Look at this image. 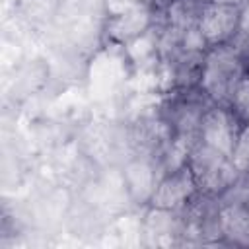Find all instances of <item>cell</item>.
<instances>
[{"label": "cell", "mask_w": 249, "mask_h": 249, "mask_svg": "<svg viewBox=\"0 0 249 249\" xmlns=\"http://www.w3.org/2000/svg\"><path fill=\"white\" fill-rule=\"evenodd\" d=\"M181 212L183 222V241L181 245L191 243H224L220 231V206L216 196L198 193Z\"/></svg>", "instance_id": "277c9868"}, {"label": "cell", "mask_w": 249, "mask_h": 249, "mask_svg": "<svg viewBox=\"0 0 249 249\" xmlns=\"http://www.w3.org/2000/svg\"><path fill=\"white\" fill-rule=\"evenodd\" d=\"M237 54L245 60V64H249V0H245L239 8V25H237V33L230 43Z\"/></svg>", "instance_id": "8fae6325"}, {"label": "cell", "mask_w": 249, "mask_h": 249, "mask_svg": "<svg viewBox=\"0 0 249 249\" xmlns=\"http://www.w3.org/2000/svg\"><path fill=\"white\" fill-rule=\"evenodd\" d=\"M138 4H152V0H105V6H107L109 16L111 14H119L123 10H128L132 6H138Z\"/></svg>", "instance_id": "5bb4252c"}, {"label": "cell", "mask_w": 249, "mask_h": 249, "mask_svg": "<svg viewBox=\"0 0 249 249\" xmlns=\"http://www.w3.org/2000/svg\"><path fill=\"white\" fill-rule=\"evenodd\" d=\"M140 233L146 245H181L183 222L179 210L146 206Z\"/></svg>", "instance_id": "9c48e42d"}, {"label": "cell", "mask_w": 249, "mask_h": 249, "mask_svg": "<svg viewBox=\"0 0 249 249\" xmlns=\"http://www.w3.org/2000/svg\"><path fill=\"white\" fill-rule=\"evenodd\" d=\"M171 2H173V0H152V6H154L158 12H161V10H165Z\"/></svg>", "instance_id": "9a60e30c"}, {"label": "cell", "mask_w": 249, "mask_h": 249, "mask_svg": "<svg viewBox=\"0 0 249 249\" xmlns=\"http://www.w3.org/2000/svg\"><path fill=\"white\" fill-rule=\"evenodd\" d=\"M187 165L193 171L198 193L210 196H218L220 193H224L241 173L231 156L198 140L193 144L187 156Z\"/></svg>", "instance_id": "3957f363"}, {"label": "cell", "mask_w": 249, "mask_h": 249, "mask_svg": "<svg viewBox=\"0 0 249 249\" xmlns=\"http://www.w3.org/2000/svg\"><path fill=\"white\" fill-rule=\"evenodd\" d=\"M230 107L235 111V115L241 119L243 124H249V72L239 82V86L231 97Z\"/></svg>", "instance_id": "7c38bea8"}, {"label": "cell", "mask_w": 249, "mask_h": 249, "mask_svg": "<svg viewBox=\"0 0 249 249\" xmlns=\"http://www.w3.org/2000/svg\"><path fill=\"white\" fill-rule=\"evenodd\" d=\"M241 128H243V123L230 105L212 103L202 115L196 140L231 156Z\"/></svg>", "instance_id": "5b68a950"}, {"label": "cell", "mask_w": 249, "mask_h": 249, "mask_svg": "<svg viewBox=\"0 0 249 249\" xmlns=\"http://www.w3.org/2000/svg\"><path fill=\"white\" fill-rule=\"evenodd\" d=\"M245 74H247V64L230 43L208 47L200 64L196 86L212 103L230 105Z\"/></svg>", "instance_id": "6da1fadb"}, {"label": "cell", "mask_w": 249, "mask_h": 249, "mask_svg": "<svg viewBox=\"0 0 249 249\" xmlns=\"http://www.w3.org/2000/svg\"><path fill=\"white\" fill-rule=\"evenodd\" d=\"M212 105V101L202 93L198 86L191 88H175L169 99L161 107V117L171 128L173 142L185 146L187 150L198 138V126L204 111Z\"/></svg>", "instance_id": "7a4b0ae2"}, {"label": "cell", "mask_w": 249, "mask_h": 249, "mask_svg": "<svg viewBox=\"0 0 249 249\" xmlns=\"http://www.w3.org/2000/svg\"><path fill=\"white\" fill-rule=\"evenodd\" d=\"M220 231L226 245L249 247V200L220 204Z\"/></svg>", "instance_id": "30bf717a"}, {"label": "cell", "mask_w": 249, "mask_h": 249, "mask_svg": "<svg viewBox=\"0 0 249 249\" xmlns=\"http://www.w3.org/2000/svg\"><path fill=\"white\" fill-rule=\"evenodd\" d=\"M204 2H212V4H230V6H241L245 0H204Z\"/></svg>", "instance_id": "2e32d148"}, {"label": "cell", "mask_w": 249, "mask_h": 249, "mask_svg": "<svg viewBox=\"0 0 249 249\" xmlns=\"http://www.w3.org/2000/svg\"><path fill=\"white\" fill-rule=\"evenodd\" d=\"M239 8L241 6L204 2L198 18V29L208 47L231 43L239 25Z\"/></svg>", "instance_id": "ba28073f"}, {"label": "cell", "mask_w": 249, "mask_h": 249, "mask_svg": "<svg viewBox=\"0 0 249 249\" xmlns=\"http://www.w3.org/2000/svg\"><path fill=\"white\" fill-rule=\"evenodd\" d=\"M196 195H198L196 181L193 177L191 167L185 161L183 165L169 169L160 177L148 200V206L165 208V210H183Z\"/></svg>", "instance_id": "52a82bcc"}, {"label": "cell", "mask_w": 249, "mask_h": 249, "mask_svg": "<svg viewBox=\"0 0 249 249\" xmlns=\"http://www.w3.org/2000/svg\"><path fill=\"white\" fill-rule=\"evenodd\" d=\"M158 10L152 4H138L119 14H111L105 21L103 35L113 45H130L156 27Z\"/></svg>", "instance_id": "8992f818"}, {"label": "cell", "mask_w": 249, "mask_h": 249, "mask_svg": "<svg viewBox=\"0 0 249 249\" xmlns=\"http://www.w3.org/2000/svg\"><path fill=\"white\" fill-rule=\"evenodd\" d=\"M231 160L241 173H249V124H243V128L237 136Z\"/></svg>", "instance_id": "4fadbf2b"}, {"label": "cell", "mask_w": 249, "mask_h": 249, "mask_svg": "<svg viewBox=\"0 0 249 249\" xmlns=\"http://www.w3.org/2000/svg\"><path fill=\"white\" fill-rule=\"evenodd\" d=\"M247 72H249V64H247Z\"/></svg>", "instance_id": "e0dca14e"}]
</instances>
